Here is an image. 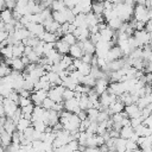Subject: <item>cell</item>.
Masks as SVG:
<instances>
[{
	"mask_svg": "<svg viewBox=\"0 0 152 152\" xmlns=\"http://www.w3.org/2000/svg\"><path fill=\"white\" fill-rule=\"evenodd\" d=\"M114 8L116 10L118 17L122 21H128L133 15L134 6L132 4H127V2H119V4H114Z\"/></svg>",
	"mask_w": 152,
	"mask_h": 152,
	"instance_id": "cell-1",
	"label": "cell"
},
{
	"mask_svg": "<svg viewBox=\"0 0 152 152\" xmlns=\"http://www.w3.org/2000/svg\"><path fill=\"white\" fill-rule=\"evenodd\" d=\"M133 15H134L135 20H141L145 23H147L151 19L148 8L145 5H135L134 10H133Z\"/></svg>",
	"mask_w": 152,
	"mask_h": 152,
	"instance_id": "cell-2",
	"label": "cell"
},
{
	"mask_svg": "<svg viewBox=\"0 0 152 152\" xmlns=\"http://www.w3.org/2000/svg\"><path fill=\"white\" fill-rule=\"evenodd\" d=\"M151 36H152V33L147 32L145 28H144V30H139V31L135 30L134 33H133V37L137 39V42H138V44H139L140 48H141L142 45H145V44H148Z\"/></svg>",
	"mask_w": 152,
	"mask_h": 152,
	"instance_id": "cell-3",
	"label": "cell"
},
{
	"mask_svg": "<svg viewBox=\"0 0 152 152\" xmlns=\"http://www.w3.org/2000/svg\"><path fill=\"white\" fill-rule=\"evenodd\" d=\"M2 104H4V109H5V115L7 118H11L13 115V113L18 109V103L12 101L10 97H4Z\"/></svg>",
	"mask_w": 152,
	"mask_h": 152,
	"instance_id": "cell-4",
	"label": "cell"
},
{
	"mask_svg": "<svg viewBox=\"0 0 152 152\" xmlns=\"http://www.w3.org/2000/svg\"><path fill=\"white\" fill-rule=\"evenodd\" d=\"M122 57H124V52L120 49V46L119 45H113L108 50V52H107L104 58H106L107 62H110V61H114V59H118V58H122Z\"/></svg>",
	"mask_w": 152,
	"mask_h": 152,
	"instance_id": "cell-5",
	"label": "cell"
},
{
	"mask_svg": "<svg viewBox=\"0 0 152 152\" xmlns=\"http://www.w3.org/2000/svg\"><path fill=\"white\" fill-rule=\"evenodd\" d=\"M74 34H75V37H76V39H77V42H82V40H86V39H88L89 38V36H90V32H89V28H88V26H78V27H76L75 28V31L72 32Z\"/></svg>",
	"mask_w": 152,
	"mask_h": 152,
	"instance_id": "cell-6",
	"label": "cell"
},
{
	"mask_svg": "<svg viewBox=\"0 0 152 152\" xmlns=\"http://www.w3.org/2000/svg\"><path fill=\"white\" fill-rule=\"evenodd\" d=\"M30 97H31V101H32L33 104H36V106H40L42 102H43V100H44L45 97H48V90H45V89L36 90L33 94H31Z\"/></svg>",
	"mask_w": 152,
	"mask_h": 152,
	"instance_id": "cell-7",
	"label": "cell"
},
{
	"mask_svg": "<svg viewBox=\"0 0 152 152\" xmlns=\"http://www.w3.org/2000/svg\"><path fill=\"white\" fill-rule=\"evenodd\" d=\"M64 109H66V110H69L71 113L77 114L81 110V108L78 106V100H76L75 97H71L69 100H64Z\"/></svg>",
	"mask_w": 152,
	"mask_h": 152,
	"instance_id": "cell-8",
	"label": "cell"
},
{
	"mask_svg": "<svg viewBox=\"0 0 152 152\" xmlns=\"http://www.w3.org/2000/svg\"><path fill=\"white\" fill-rule=\"evenodd\" d=\"M124 110L126 112V114H127V116H128L129 119L141 115V109L138 107L137 103H131V104L125 106V109H124Z\"/></svg>",
	"mask_w": 152,
	"mask_h": 152,
	"instance_id": "cell-9",
	"label": "cell"
},
{
	"mask_svg": "<svg viewBox=\"0 0 152 152\" xmlns=\"http://www.w3.org/2000/svg\"><path fill=\"white\" fill-rule=\"evenodd\" d=\"M26 28L32 33V34H34V36H39V34H42L44 31H45V28H44V25L43 24H39V23H28L27 25H26Z\"/></svg>",
	"mask_w": 152,
	"mask_h": 152,
	"instance_id": "cell-10",
	"label": "cell"
},
{
	"mask_svg": "<svg viewBox=\"0 0 152 152\" xmlns=\"http://www.w3.org/2000/svg\"><path fill=\"white\" fill-rule=\"evenodd\" d=\"M77 44L83 49V52H87V53H91L94 55L95 53V44L90 42V39H86V40H82V42H77Z\"/></svg>",
	"mask_w": 152,
	"mask_h": 152,
	"instance_id": "cell-11",
	"label": "cell"
},
{
	"mask_svg": "<svg viewBox=\"0 0 152 152\" xmlns=\"http://www.w3.org/2000/svg\"><path fill=\"white\" fill-rule=\"evenodd\" d=\"M55 48H56V50H57L59 53L66 55V53H69L70 45H69L68 43H65L64 40H62V39H57V40L55 42Z\"/></svg>",
	"mask_w": 152,
	"mask_h": 152,
	"instance_id": "cell-12",
	"label": "cell"
},
{
	"mask_svg": "<svg viewBox=\"0 0 152 152\" xmlns=\"http://www.w3.org/2000/svg\"><path fill=\"white\" fill-rule=\"evenodd\" d=\"M83 53H84V52H83V49H82L77 43L70 45L69 55H70L72 58H81V57L83 56Z\"/></svg>",
	"mask_w": 152,
	"mask_h": 152,
	"instance_id": "cell-13",
	"label": "cell"
},
{
	"mask_svg": "<svg viewBox=\"0 0 152 152\" xmlns=\"http://www.w3.org/2000/svg\"><path fill=\"white\" fill-rule=\"evenodd\" d=\"M52 18L58 24H63L66 21V8L63 11H52Z\"/></svg>",
	"mask_w": 152,
	"mask_h": 152,
	"instance_id": "cell-14",
	"label": "cell"
},
{
	"mask_svg": "<svg viewBox=\"0 0 152 152\" xmlns=\"http://www.w3.org/2000/svg\"><path fill=\"white\" fill-rule=\"evenodd\" d=\"M108 109H109L110 115H112V114H114V113H120V112H122V110L125 109V104L118 99L116 101H114V102H112V103L109 104Z\"/></svg>",
	"mask_w": 152,
	"mask_h": 152,
	"instance_id": "cell-15",
	"label": "cell"
},
{
	"mask_svg": "<svg viewBox=\"0 0 152 152\" xmlns=\"http://www.w3.org/2000/svg\"><path fill=\"white\" fill-rule=\"evenodd\" d=\"M0 19H1L5 24L11 23V21L13 20V12H12V10H10V8H7V7H5L4 10H1V11H0Z\"/></svg>",
	"mask_w": 152,
	"mask_h": 152,
	"instance_id": "cell-16",
	"label": "cell"
},
{
	"mask_svg": "<svg viewBox=\"0 0 152 152\" xmlns=\"http://www.w3.org/2000/svg\"><path fill=\"white\" fill-rule=\"evenodd\" d=\"M99 32H100V34H101V39H103V40H112V38H113L114 34H115V30L110 28L109 26H107V27L100 30Z\"/></svg>",
	"mask_w": 152,
	"mask_h": 152,
	"instance_id": "cell-17",
	"label": "cell"
},
{
	"mask_svg": "<svg viewBox=\"0 0 152 152\" xmlns=\"http://www.w3.org/2000/svg\"><path fill=\"white\" fill-rule=\"evenodd\" d=\"M38 39L44 40L45 43H55L58 38L56 37V34L53 32H49V31H44L42 34L38 36Z\"/></svg>",
	"mask_w": 152,
	"mask_h": 152,
	"instance_id": "cell-18",
	"label": "cell"
},
{
	"mask_svg": "<svg viewBox=\"0 0 152 152\" xmlns=\"http://www.w3.org/2000/svg\"><path fill=\"white\" fill-rule=\"evenodd\" d=\"M134 132H135L139 137H147V135H151V134H152V131H151L147 126H145L144 124H140V125H138L137 127H134Z\"/></svg>",
	"mask_w": 152,
	"mask_h": 152,
	"instance_id": "cell-19",
	"label": "cell"
},
{
	"mask_svg": "<svg viewBox=\"0 0 152 152\" xmlns=\"http://www.w3.org/2000/svg\"><path fill=\"white\" fill-rule=\"evenodd\" d=\"M45 113V109L42 107V106H36L34 104V108H33V112H32V119L31 121H37V120H42L43 115Z\"/></svg>",
	"mask_w": 152,
	"mask_h": 152,
	"instance_id": "cell-20",
	"label": "cell"
},
{
	"mask_svg": "<svg viewBox=\"0 0 152 152\" xmlns=\"http://www.w3.org/2000/svg\"><path fill=\"white\" fill-rule=\"evenodd\" d=\"M10 65L12 66V69L19 70V71H23V70L25 69V64L23 63V61H21L20 57H13V58L11 59V64H10Z\"/></svg>",
	"mask_w": 152,
	"mask_h": 152,
	"instance_id": "cell-21",
	"label": "cell"
},
{
	"mask_svg": "<svg viewBox=\"0 0 152 152\" xmlns=\"http://www.w3.org/2000/svg\"><path fill=\"white\" fill-rule=\"evenodd\" d=\"M48 97H50L53 102H61V101H63L62 94H61V93H58L53 87H52V88H50V89L48 90Z\"/></svg>",
	"mask_w": 152,
	"mask_h": 152,
	"instance_id": "cell-22",
	"label": "cell"
},
{
	"mask_svg": "<svg viewBox=\"0 0 152 152\" xmlns=\"http://www.w3.org/2000/svg\"><path fill=\"white\" fill-rule=\"evenodd\" d=\"M134 133V128L129 125V126H122L120 128V137L125 138V139H129L132 137V134Z\"/></svg>",
	"mask_w": 152,
	"mask_h": 152,
	"instance_id": "cell-23",
	"label": "cell"
},
{
	"mask_svg": "<svg viewBox=\"0 0 152 152\" xmlns=\"http://www.w3.org/2000/svg\"><path fill=\"white\" fill-rule=\"evenodd\" d=\"M126 142H127V139L125 138H121V137H118L115 138L114 140V145H115V150L118 151H126Z\"/></svg>",
	"mask_w": 152,
	"mask_h": 152,
	"instance_id": "cell-24",
	"label": "cell"
},
{
	"mask_svg": "<svg viewBox=\"0 0 152 152\" xmlns=\"http://www.w3.org/2000/svg\"><path fill=\"white\" fill-rule=\"evenodd\" d=\"M24 48L25 45L20 42L18 44H13L12 49H13V57H21L24 55Z\"/></svg>",
	"mask_w": 152,
	"mask_h": 152,
	"instance_id": "cell-25",
	"label": "cell"
},
{
	"mask_svg": "<svg viewBox=\"0 0 152 152\" xmlns=\"http://www.w3.org/2000/svg\"><path fill=\"white\" fill-rule=\"evenodd\" d=\"M31 124H32L31 120L25 119V118L21 116V118L18 120V122H17V129H18V131H24L25 128H27L28 126H31Z\"/></svg>",
	"mask_w": 152,
	"mask_h": 152,
	"instance_id": "cell-26",
	"label": "cell"
},
{
	"mask_svg": "<svg viewBox=\"0 0 152 152\" xmlns=\"http://www.w3.org/2000/svg\"><path fill=\"white\" fill-rule=\"evenodd\" d=\"M103 1H95L91 5V12L94 14H102L103 13Z\"/></svg>",
	"mask_w": 152,
	"mask_h": 152,
	"instance_id": "cell-27",
	"label": "cell"
},
{
	"mask_svg": "<svg viewBox=\"0 0 152 152\" xmlns=\"http://www.w3.org/2000/svg\"><path fill=\"white\" fill-rule=\"evenodd\" d=\"M4 129L6 131V132H8V133H13L15 129H17V125L12 121V119L11 118H7L6 119V121H5V124H4Z\"/></svg>",
	"mask_w": 152,
	"mask_h": 152,
	"instance_id": "cell-28",
	"label": "cell"
},
{
	"mask_svg": "<svg viewBox=\"0 0 152 152\" xmlns=\"http://www.w3.org/2000/svg\"><path fill=\"white\" fill-rule=\"evenodd\" d=\"M61 39H62V40H64L65 43H68L69 45H72V44L77 43V39H76L75 34H74V33H71V32H66V33H64V34L61 37Z\"/></svg>",
	"mask_w": 152,
	"mask_h": 152,
	"instance_id": "cell-29",
	"label": "cell"
},
{
	"mask_svg": "<svg viewBox=\"0 0 152 152\" xmlns=\"http://www.w3.org/2000/svg\"><path fill=\"white\" fill-rule=\"evenodd\" d=\"M86 23H87V26H88V27L94 26V25H97V19H96V15H95L93 12L86 13Z\"/></svg>",
	"mask_w": 152,
	"mask_h": 152,
	"instance_id": "cell-30",
	"label": "cell"
},
{
	"mask_svg": "<svg viewBox=\"0 0 152 152\" xmlns=\"http://www.w3.org/2000/svg\"><path fill=\"white\" fill-rule=\"evenodd\" d=\"M0 55H2L5 58H13V49H12V44L6 45L5 48L0 49Z\"/></svg>",
	"mask_w": 152,
	"mask_h": 152,
	"instance_id": "cell-31",
	"label": "cell"
},
{
	"mask_svg": "<svg viewBox=\"0 0 152 152\" xmlns=\"http://www.w3.org/2000/svg\"><path fill=\"white\" fill-rule=\"evenodd\" d=\"M108 23V26L110 27V28H113V30H118L120 26H121V24L124 23L119 17H115V18H113V19H110V20H108L107 21Z\"/></svg>",
	"mask_w": 152,
	"mask_h": 152,
	"instance_id": "cell-32",
	"label": "cell"
},
{
	"mask_svg": "<svg viewBox=\"0 0 152 152\" xmlns=\"http://www.w3.org/2000/svg\"><path fill=\"white\" fill-rule=\"evenodd\" d=\"M80 6L82 7V13H89L91 12V0H81L80 2Z\"/></svg>",
	"mask_w": 152,
	"mask_h": 152,
	"instance_id": "cell-33",
	"label": "cell"
},
{
	"mask_svg": "<svg viewBox=\"0 0 152 152\" xmlns=\"http://www.w3.org/2000/svg\"><path fill=\"white\" fill-rule=\"evenodd\" d=\"M51 10L52 11H63L65 10V5H64V1H59V0H53L51 2Z\"/></svg>",
	"mask_w": 152,
	"mask_h": 152,
	"instance_id": "cell-34",
	"label": "cell"
},
{
	"mask_svg": "<svg viewBox=\"0 0 152 152\" xmlns=\"http://www.w3.org/2000/svg\"><path fill=\"white\" fill-rule=\"evenodd\" d=\"M95 82H96V78H94L91 75H84V77H83V80H82V84H84V86H88V87H94L95 86Z\"/></svg>",
	"mask_w": 152,
	"mask_h": 152,
	"instance_id": "cell-35",
	"label": "cell"
},
{
	"mask_svg": "<svg viewBox=\"0 0 152 152\" xmlns=\"http://www.w3.org/2000/svg\"><path fill=\"white\" fill-rule=\"evenodd\" d=\"M90 69H91V64L84 63V62H82V64L77 68V70H78L82 75H88V74L90 72Z\"/></svg>",
	"mask_w": 152,
	"mask_h": 152,
	"instance_id": "cell-36",
	"label": "cell"
},
{
	"mask_svg": "<svg viewBox=\"0 0 152 152\" xmlns=\"http://www.w3.org/2000/svg\"><path fill=\"white\" fill-rule=\"evenodd\" d=\"M86 112H87V115H88V118H89L90 120H96L97 114H99L100 110H99L97 108H95V107H90V108L86 109Z\"/></svg>",
	"mask_w": 152,
	"mask_h": 152,
	"instance_id": "cell-37",
	"label": "cell"
},
{
	"mask_svg": "<svg viewBox=\"0 0 152 152\" xmlns=\"http://www.w3.org/2000/svg\"><path fill=\"white\" fill-rule=\"evenodd\" d=\"M12 90H13V89H12L11 87H8V86H6V84H4V83H0V94H1L4 97H8L10 93H11Z\"/></svg>",
	"mask_w": 152,
	"mask_h": 152,
	"instance_id": "cell-38",
	"label": "cell"
},
{
	"mask_svg": "<svg viewBox=\"0 0 152 152\" xmlns=\"http://www.w3.org/2000/svg\"><path fill=\"white\" fill-rule=\"evenodd\" d=\"M126 150L127 151H133V150H140V147L138 146V144L131 139H127V142H126Z\"/></svg>",
	"mask_w": 152,
	"mask_h": 152,
	"instance_id": "cell-39",
	"label": "cell"
},
{
	"mask_svg": "<svg viewBox=\"0 0 152 152\" xmlns=\"http://www.w3.org/2000/svg\"><path fill=\"white\" fill-rule=\"evenodd\" d=\"M151 114H152V103H148L147 106H145V107L141 108V116H144V119L146 116L151 115Z\"/></svg>",
	"mask_w": 152,
	"mask_h": 152,
	"instance_id": "cell-40",
	"label": "cell"
},
{
	"mask_svg": "<svg viewBox=\"0 0 152 152\" xmlns=\"http://www.w3.org/2000/svg\"><path fill=\"white\" fill-rule=\"evenodd\" d=\"M74 94H75V90L72 89H69V88H65L63 94H62V97H63V101L64 100H69L71 97H74Z\"/></svg>",
	"mask_w": 152,
	"mask_h": 152,
	"instance_id": "cell-41",
	"label": "cell"
},
{
	"mask_svg": "<svg viewBox=\"0 0 152 152\" xmlns=\"http://www.w3.org/2000/svg\"><path fill=\"white\" fill-rule=\"evenodd\" d=\"M53 101L50 99V97H45L44 100H43V102H42V107L44 108V109H51L52 108V106H53Z\"/></svg>",
	"mask_w": 152,
	"mask_h": 152,
	"instance_id": "cell-42",
	"label": "cell"
},
{
	"mask_svg": "<svg viewBox=\"0 0 152 152\" xmlns=\"http://www.w3.org/2000/svg\"><path fill=\"white\" fill-rule=\"evenodd\" d=\"M30 103H32L31 97H24V96H20V95H19V100H18L19 107H24V106H27V104H30Z\"/></svg>",
	"mask_w": 152,
	"mask_h": 152,
	"instance_id": "cell-43",
	"label": "cell"
},
{
	"mask_svg": "<svg viewBox=\"0 0 152 152\" xmlns=\"http://www.w3.org/2000/svg\"><path fill=\"white\" fill-rule=\"evenodd\" d=\"M142 121H144V116H141V115L135 116V118H131V126L134 128V127H137L138 125L142 124Z\"/></svg>",
	"mask_w": 152,
	"mask_h": 152,
	"instance_id": "cell-44",
	"label": "cell"
},
{
	"mask_svg": "<svg viewBox=\"0 0 152 152\" xmlns=\"http://www.w3.org/2000/svg\"><path fill=\"white\" fill-rule=\"evenodd\" d=\"M27 57H28L30 62H32V63H38V61H39V58H40V56H38L33 50L27 55Z\"/></svg>",
	"mask_w": 152,
	"mask_h": 152,
	"instance_id": "cell-45",
	"label": "cell"
},
{
	"mask_svg": "<svg viewBox=\"0 0 152 152\" xmlns=\"http://www.w3.org/2000/svg\"><path fill=\"white\" fill-rule=\"evenodd\" d=\"M20 118H21V109H20V108H18V109L13 113V115L11 116V119H12V121L17 125V122H18V120H19Z\"/></svg>",
	"mask_w": 152,
	"mask_h": 152,
	"instance_id": "cell-46",
	"label": "cell"
},
{
	"mask_svg": "<svg viewBox=\"0 0 152 152\" xmlns=\"http://www.w3.org/2000/svg\"><path fill=\"white\" fill-rule=\"evenodd\" d=\"M89 39H90V42H91V43L96 44V43H97V42L101 39V34H100V32H96V33H90Z\"/></svg>",
	"mask_w": 152,
	"mask_h": 152,
	"instance_id": "cell-47",
	"label": "cell"
},
{
	"mask_svg": "<svg viewBox=\"0 0 152 152\" xmlns=\"http://www.w3.org/2000/svg\"><path fill=\"white\" fill-rule=\"evenodd\" d=\"M33 108H34V104H33V103H30V104H27V106L21 107V112H23V113H30V114H32Z\"/></svg>",
	"mask_w": 152,
	"mask_h": 152,
	"instance_id": "cell-48",
	"label": "cell"
},
{
	"mask_svg": "<svg viewBox=\"0 0 152 152\" xmlns=\"http://www.w3.org/2000/svg\"><path fill=\"white\" fill-rule=\"evenodd\" d=\"M142 124H144L145 126H147V127L152 131V114H151V115H148V116H146V118L144 119Z\"/></svg>",
	"mask_w": 152,
	"mask_h": 152,
	"instance_id": "cell-49",
	"label": "cell"
},
{
	"mask_svg": "<svg viewBox=\"0 0 152 152\" xmlns=\"http://www.w3.org/2000/svg\"><path fill=\"white\" fill-rule=\"evenodd\" d=\"M91 58H93V55H91V53H87V52H84L83 56L81 57L82 62H84V63H89V64H90V62H91Z\"/></svg>",
	"mask_w": 152,
	"mask_h": 152,
	"instance_id": "cell-50",
	"label": "cell"
},
{
	"mask_svg": "<svg viewBox=\"0 0 152 152\" xmlns=\"http://www.w3.org/2000/svg\"><path fill=\"white\" fill-rule=\"evenodd\" d=\"M17 5V0H5V6L10 10H13Z\"/></svg>",
	"mask_w": 152,
	"mask_h": 152,
	"instance_id": "cell-51",
	"label": "cell"
},
{
	"mask_svg": "<svg viewBox=\"0 0 152 152\" xmlns=\"http://www.w3.org/2000/svg\"><path fill=\"white\" fill-rule=\"evenodd\" d=\"M55 48V43H44V45H43V50H44V55L49 51V50H51V49H53ZM43 55V56H44Z\"/></svg>",
	"mask_w": 152,
	"mask_h": 152,
	"instance_id": "cell-52",
	"label": "cell"
},
{
	"mask_svg": "<svg viewBox=\"0 0 152 152\" xmlns=\"http://www.w3.org/2000/svg\"><path fill=\"white\" fill-rule=\"evenodd\" d=\"M95 139H96V145H97V146H101L102 144H104V138H103V135L96 134V135H95Z\"/></svg>",
	"mask_w": 152,
	"mask_h": 152,
	"instance_id": "cell-53",
	"label": "cell"
},
{
	"mask_svg": "<svg viewBox=\"0 0 152 152\" xmlns=\"http://www.w3.org/2000/svg\"><path fill=\"white\" fill-rule=\"evenodd\" d=\"M18 93H19L20 96H24V97H30V96H31V94H30L31 91H28V90H26V89H24V88H21Z\"/></svg>",
	"mask_w": 152,
	"mask_h": 152,
	"instance_id": "cell-54",
	"label": "cell"
},
{
	"mask_svg": "<svg viewBox=\"0 0 152 152\" xmlns=\"http://www.w3.org/2000/svg\"><path fill=\"white\" fill-rule=\"evenodd\" d=\"M77 115H78V118H80V120H81V121H82V120H84L86 118H88L87 112H86V110H83V109H81V110L77 113Z\"/></svg>",
	"mask_w": 152,
	"mask_h": 152,
	"instance_id": "cell-55",
	"label": "cell"
},
{
	"mask_svg": "<svg viewBox=\"0 0 152 152\" xmlns=\"http://www.w3.org/2000/svg\"><path fill=\"white\" fill-rule=\"evenodd\" d=\"M8 34H10V33H8L6 30H1V31H0V42L4 40V39H7V38H8Z\"/></svg>",
	"mask_w": 152,
	"mask_h": 152,
	"instance_id": "cell-56",
	"label": "cell"
},
{
	"mask_svg": "<svg viewBox=\"0 0 152 152\" xmlns=\"http://www.w3.org/2000/svg\"><path fill=\"white\" fill-rule=\"evenodd\" d=\"M145 30H146L147 32L152 33V18L146 23V25H145Z\"/></svg>",
	"mask_w": 152,
	"mask_h": 152,
	"instance_id": "cell-57",
	"label": "cell"
},
{
	"mask_svg": "<svg viewBox=\"0 0 152 152\" xmlns=\"http://www.w3.org/2000/svg\"><path fill=\"white\" fill-rule=\"evenodd\" d=\"M6 6H5V0H0V11L4 10Z\"/></svg>",
	"mask_w": 152,
	"mask_h": 152,
	"instance_id": "cell-58",
	"label": "cell"
},
{
	"mask_svg": "<svg viewBox=\"0 0 152 152\" xmlns=\"http://www.w3.org/2000/svg\"><path fill=\"white\" fill-rule=\"evenodd\" d=\"M1 30H5V23L0 19V31H1Z\"/></svg>",
	"mask_w": 152,
	"mask_h": 152,
	"instance_id": "cell-59",
	"label": "cell"
},
{
	"mask_svg": "<svg viewBox=\"0 0 152 152\" xmlns=\"http://www.w3.org/2000/svg\"><path fill=\"white\" fill-rule=\"evenodd\" d=\"M124 2H127V4H132L133 5L135 2V0H124Z\"/></svg>",
	"mask_w": 152,
	"mask_h": 152,
	"instance_id": "cell-60",
	"label": "cell"
},
{
	"mask_svg": "<svg viewBox=\"0 0 152 152\" xmlns=\"http://www.w3.org/2000/svg\"><path fill=\"white\" fill-rule=\"evenodd\" d=\"M2 100H4V96L0 94V103H2Z\"/></svg>",
	"mask_w": 152,
	"mask_h": 152,
	"instance_id": "cell-61",
	"label": "cell"
}]
</instances>
